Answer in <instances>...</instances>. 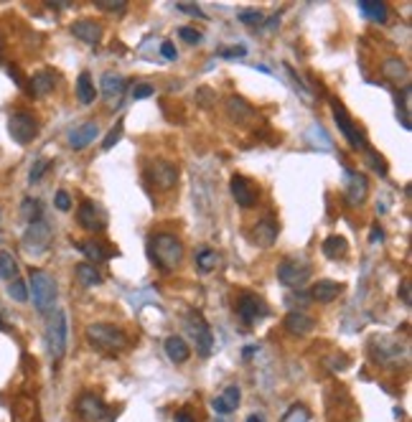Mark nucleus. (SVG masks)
I'll return each mask as SVG.
<instances>
[{
  "instance_id": "nucleus-1",
  "label": "nucleus",
  "mask_w": 412,
  "mask_h": 422,
  "mask_svg": "<svg viewBox=\"0 0 412 422\" xmlns=\"http://www.w3.org/2000/svg\"><path fill=\"white\" fill-rule=\"evenodd\" d=\"M67 343H69V318L67 310L53 308L49 310V321H46V349L51 356L53 364H59L67 354Z\"/></svg>"
},
{
  "instance_id": "nucleus-2",
  "label": "nucleus",
  "mask_w": 412,
  "mask_h": 422,
  "mask_svg": "<svg viewBox=\"0 0 412 422\" xmlns=\"http://www.w3.org/2000/svg\"><path fill=\"white\" fill-rule=\"evenodd\" d=\"M86 341L105 354H115L127 346V336L112 323H92V326H86Z\"/></svg>"
},
{
  "instance_id": "nucleus-3",
  "label": "nucleus",
  "mask_w": 412,
  "mask_h": 422,
  "mask_svg": "<svg viewBox=\"0 0 412 422\" xmlns=\"http://www.w3.org/2000/svg\"><path fill=\"white\" fill-rule=\"evenodd\" d=\"M150 252H153V260L158 262L163 270H176L184 262V242L176 235H155L150 239Z\"/></svg>"
},
{
  "instance_id": "nucleus-4",
  "label": "nucleus",
  "mask_w": 412,
  "mask_h": 422,
  "mask_svg": "<svg viewBox=\"0 0 412 422\" xmlns=\"http://www.w3.org/2000/svg\"><path fill=\"white\" fill-rule=\"evenodd\" d=\"M56 280L49 275L46 270H31V295H34L36 308L41 313H49L53 310V303H56Z\"/></svg>"
},
{
  "instance_id": "nucleus-5",
  "label": "nucleus",
  "mask_w": 412,
  "mask_h": 422,
  "mask_svg": "<svg viewBox=\"0 0 412 422\" xmlns=\"http://www.w3.org/2000/svg\"><path fill=\"white\" fill-rule=\"evenodd\" d=\"M313 275L311 262H306L303 257H285L278 265V280L285 288H303Z\"/></svg>"
},
{
  "instance_id": "nucleus-6",
  "label": "nucleus",
  "mask_w": 412,
  "mask_h": 422,
  "mask_svg": "<svg viewBox=\"0 0 412 422\" xmlns=\"http://www.w3.org/2000/svg\"><path fill=\"white\" fill-rule=\"evenodd\" d=\"M186 329H188V334H191L196 351H199L201 356H209V354H212V349H214V334H212V329H209V323H206V318L199 313V310H188V315H186Z\"/></svg>"
},
{
  "instance_id": "nucleus-7",
  "label": "nucleus",
  "mask_w": 412,
  "mask_h": 422,
  "mask_svg": "<svg viewBox=\"0 0 412 422\" xmlns=\"http://www.w3.org/2000/svg\"><path fill=\"white\" fill-rule=\"evenodd\" d=\"M51 227H49L46 219H39V221H31L26 229V235H23V252H28V255H44L49 249V244H51Z\"/></svg>"
},
{
  "instance_id": "nucleus-8",
  "label": "nucleus",
  "mask_w": 412,
  "mask_h": 422,
  "mask_svg": "<svg viewBox=\"0 0 412 422\" xmlns=\"http://www.w3.org/2000/svg\"><path fill=\"white\" fill-rule=\"evenodd\" d=\"M331 112H333V120L339 125V130L344 133V138L349 140V145L356 147V150H366V143H364V135L359 133V128L354 125V120L349 117L346 107L341 105L339 100H331Z\"/></svg>"
},
{
  "instance_id": "nucleus-9",
  "label": "nucleus",
  "mask_w": 412,
  "mask_h": 422,
  "mask_svg": "<svg viewBox=\"0 0 412 422\" xmlns=\"http://www.w3.org/2000/svg\"><path fill=\"white\" fill-rule=\"evenodd\" d=\"M8 133L18 145H28V143L36 140L39 135V122L26 112H15L11 120H8Z\"/></svg>"
},
{
  "instance_id": "nucleus-10",
  "label": "nucleus",
  "mask_w": 412,
  "mask_h": 422,
  "mask_svg": "<svg viewBox=\"0 0 412 422\" xmlns=\"http://www.w3.org/2000/svg\"><path fill=\"white\" fill-rule=\"evenodd\" d=\"M107 404L102 397H97L94 392H84V395H79V400H77V415L82 417L84 422H102L107 417Z\"/></svg>"
},
{
  "instance_id": "nucleus-11",
  "label": "nucleus",
  "mask_w": 412,
  "mask_h": 422,
  "mask_svg": "<svg viewBox=\"0 0 412 422\" xmlns=\"http://www.w3.org/2000/svg\"><path fill=\"white\" fill-rule=\"evenodd\" d=\"M237 315H240V321L245 326H255V323H259L267 315V305L259 301L257 295L245 293L240 298V303H237Z\"/></svg>"
},
{
  "instance_id": "nucleus-12",
  "label": "nucleus",
  "mask_w": 412,
  "mask_h": 422,
  "mask_svg": "<svg viewBox=\"0 0 412 422\" xmlns=\"http://www.w3.org/2000/svg\"><path fill=\"white\" fill-rule=\"evenodd\" d=\"M77 219H79V224L86 229V232H105L107 227V214L105 209L100 206V204L94 202H82L79 211H77Z\"/></svg>"
},
{
  "instance_id": "nucleus-13",
  "label": "nucleus",
  "mask_w": 412,
  "mask_h": 422,
  "mask_svg": "<svg viewBox=\"0 0 412 422\" xmlns=\"http://www.w3.org/2000/svg\"><path fill=\"white\" fill-rule=\"evenodd\" d=\"M229 191H232L237 206L252 209L255 204H257V196H259L257 186H255L250 178H245V176H232V181H229Z\"/></svg>"
},
{
  "instance_id": "nucleus-14",
  "label": "nucleus",
  "mask_w": 412,
  "mask_h": 422,
  "mask_svg": "<svg viewBox=\"0 0 412 422\" xmlns=\"http://www.w3.org/2000/svg\"><path fill=\"white\" fill-rule=\"evenodd\" d=\"M369 196V181L359 171H346V202L352 206H359Z\"/></svg>"
},
{
  "instance_id": "nucleus-15",
  "label": "nucleus",
  "mask_w": 412,
  "mask_h": 422,
  "mask_svg": "<svg viewBox=\"0 0 412 422\" xmlns=\"http://www.w3.org/2000/svg\"><path fill=\"white\" fill-rule=\"evenodd\" d=\"M150 178H153L155 186L160 188H173L176 181H179V166L176 163H168V161H158L150 166Z\"/></svg>"
},
{
  "instance_id": "nucleus-16",
  "label": "nucleus",
  "mask_w": 412,
  "mask_h": 422,
  "mask_svg": "<svg viewBox=\"0 0 412 422\" xmlns=\"http://www.w3.org/2000/svg\"><path fill=\"white\" fill-rule=\"evenodd\" d=\"M72 34L77 36L79 41H84V44H89V46H97L102 41V26L97 23V20H77V23H72Z\"/></svg>"
},
{
  "instance_id": "nucleus-17",
  "label": "nucleus",
  "mask_w": 412,
  "mask_h": 422,
  "mask_svg": "<svg viewBox=\"0 0 412 422\" xmlns=\"http://www.w3.org/2000/svg\"><path fill=\"white\" fill-rule=\"evenodd\" d=\"M240 402H242V389L232 384V387H226L224 392L214 400L212 407H214V412H219V415H232L234 409L240 407Z\"/></svg>"
},
{
  "instance_id": "nucleus-18",
  "label": "nucleus",
  "mask_w": 412,
  "mask_h": 422,
  "mask_svg": "<svg viewBox=\"0 0 412 422\" xmlns=\"http://www.w3.org/2000/svg\"><path fill=\"white\" fill-rule=\"evenodd\" d=\"M278 232L280 229L273 219H262L252 227V242L257 247H273L275 239H278Z\"/></svg>"
},
{
  "instance_id": "nucleus-19",
  "label": "nucleus",
  "mask_w": 412,
  "mask_h": 422,
  "mask_svg": "<svg viewBox=\"0 0 412 422\" xmlns=\"http://www.w3.org/2000/svg\"><path fill=\"white\" fill-rule=\"evenodd\" d=\"M100 87H102V97H105L107 102H112V100H117L122 92H125L127 79L122 77V74H117V72H107L105 77H102Z\"/></svg>"
},
{
  "instance_id": "nucleus-20",
  "label": "nucleus",
  "mask_w": 412,
  "mask_h": 422,
  "mask_svg": "<svg viewBox=\"0 0 412 422\" xmlns=\"http://www.w3.org/2000/svg\"><path fill=\"white\" fill-rule=\"evenodd\" d=\"M316 329V321L311 315H306L303 310H290L285 315V331H290L292 336H306Z\"/></svg>"
},
{
  "instance_id": "nucleus-21",
  "label": "nucleus",
  "mask_w": 412,
  "mask_h": 422,
  "mask_svg": "<svg viewBox=\"0 0 412 422\" xmlns=\"http://www.w3.org/2000/svg\"><path fill=\"white\" fill-rule=\"evenodd\" d=\"M97 135H100V125L89 120V122H84V125H79V128L69 135V145H72L74 150H82V147H86L89 143H94Z\"/></svg>"
},
{
  "instance_id": "nucleus-22",
  "label": "nucleus",
  "mask_w": 412,
  "mask_h": 422,
  "mask_svg": "<svg viewBox=\"0 0 412 422\" xmlns=\"http://www.w3.org/2000/svg\"><path fill=\"white\" fill-rule=\"evenodd\" d=\"M166 354L173 364H184L188 362V356H191V349H188V343L181 338V336H168L166 338Z\"/></svg>"
},
{
  "instance_id": "nucleus-23",
  "label": "nucleus",
  "mask_w": 412,
  "mask_h": 422,
  "mask_svg": "<svg viewBox=\"0 0 412 422\" xmlns=\"http://www.w3.org/2000/svg\"><path fill=\"white\" fill-rule=\"evenodd\" d=\"M339 293H341V285H339V282H333V280H318L311 288V298H313V301H318V303L336 301V298H339Z\"/></svg>"
},
{
  "instance_id": "nucleus-24",
  "label": "nucleus",
  "mask_w": 412,
  "mask_h": 422,
  "mask_svg": "<svg viewBox=\"0 0 412 422\" xmlns=\"http://www.w3.org/2000/svg\"><path fill=\"white\" fill-rule=\"evenodd\" d=\"M53 84H56V77L44 69V72H36L34 77H31V89H28V92L34 94V97H46L53 89Z\"/></svg>"
},
{
  "instance_id": "nucleus-25",
  "label": "nucleus",
  "mask_w": 412,
  "mask_h": 422,
  "mask_svg": "<svg viewBox=\"0 0 412 422\" xmlns=\"http://www.w3.org/2000/svg\"><path fill=\"white\" fill-rule=\"evenodd\" d=\"M382 74H385L387 79L394 81V84H399V81L407 79V74H410V69H407V64L402 59H397V56H392V59H387L385 64H382Z\"/></svg>"
},
{
  "instance_id": "nucleus-26",
  "label": "nucleus",
  "mask_w": 412,
  "mask_h": 422,
  "mask_svg": "<svg viewBox=\"0 0 412 422\" xmlns=\"http://www.w3.org/2000/svg\"><path fill=\"white\" fill-rule=\"evenodd\" d=\"M359 11L374 23H387V6L382 0H359Z\"/></svg>"
},
{
  "instance_id": "nucleus-27",
  "label": "nucleus",
  "mask_w": 412,
  "mask_h": 422,
  "mask_svg": "<svg viewBox=\"0 0 412 422\" xmlns=\"http://www.w3.org/2000/svg\"><path fill=\"white\" fill-rule=\"evenodd\" d=\"M226 110H229V114H232V120H237V122L250 120V117L255 114V110L250 107V105H247L242 97H234V94L229 97V100H226Z\"/></svg>"
},
{
  "instance_id": "nucleus-28",
  "label": "nucleus",
  "mask_w": 412,
  "mask_h": 422,
  "mask_svg": "<svg viewBox=\"0 0 412 422\" xmlns=\"http://www.w3.org/2000/svg\"><path fill=\"white\" fill-rule=\"evenodd\" d=\"M74 275H77V280H79L84 288H94V285H100L102 282V275L94 270V265H89V262L77 265V268H74Z\"/></svg>"
},
{
  "instance_id": "nucleus-29",
  "label": "nucleus",
  "mask_w": 412,
  "mask_h": 422,
  "mask_svg": "<svg viewBox=\"0 0 412 422\" xmlns=\"http://www.w3.org/2000/svg\"><path fill=\"white\" fill-rule=\"evenodd\" d=\"M77 97H79L82 105H92L94 97H97V92H94V81L86 72H82L79 79H77Z\"/></svg>"
},
{
  "instance_id": "nucleus-30",
  "label": "nucleus",
  "mask_w": 412,
  "mask_h": 422,
  "mask_svg": "<svg viewBox=\"0 0 412 422\" xmlns=\"http://www.w3.org/2000/svg\"><path fill=\"white\" fill-rule=\"evenodd\" d=\"M0 277L8 282H13L18 277V262L8 249H0Z\"/></svg>"
},
{
  "instance_id": "nucleus-31",
  "label": "nucleus",
  "mask_w": 412,
  "mask_h": 422,
  "mask_svg": "<svg viewBox=\"0 0 412 422\" xmlns=\"http://www.w3.org/2000/svg\"><path fill=\"white\" fill-rule=\"evenodd\" d=\"M323 255L328 257V260H339V257L346 255V239L339 235H331L323 239Z\"/></svg>"
},
{
  "instance_id": "nucleus-32",
  "label": "nucleus",
  "mask_w": 412,
  "mask_h": 422,
  "mask_svg": "<svg viewBox=\"0 0 412 422\" xmlns=\"http://www.w3.org/2000/svg\"><path fill=\"white\" fill-rule=\"evenodd\" d=\"M217 262H219V255H217V249L212 247H201L196 252V265H199L201 272H212L217 268Z\"/></svg>"
},
{
  "instance_id": "nucleus-33",
  "label": "nucleus",
  "mask_w": 412,
  "mask_h": 422,
  "mask_svg": "<svg viewBox=\"0 0 412 422\" xmlns=\"http://www.w3.org/2000/svg\"><path fill=\"white\" fill-rule=\"evenodd\" d=\"M77 247L82 249V252H84L86 257H89V260L92 262H102V260H107V252H105V247H102V244H97V242H92V239H86V242H77Z\"/></svg>"
},
{
  "instance_id": "nucleus-34",
  "label": "nucleus",
  "mask_w": 412,
  "mask_h": 422,
  "mask_svg": "<svg viewBox=\"0 0 412 422\" xmlns=\"http://www.w3.org/2000/svg\"><path fill=\"white\" fill-rule=\"evenodd\" d=\"M8 295H11L13 301H18V303H26V301H28V288H26V282L15 277V280L11 282V285H8Z\"/></svg>"
},
{
  "instance_id": "nucleus-35",
  "label": "nucleus",
  "mask_w": 412,
  "mask_h": 422,
  "mask_svg": "<svg viewBox=\"0 0 412 422\" xmlns=\"http://www.w3.org/2000/svg\"><path fill=\"white\" fill-rule=\"evenodd\" d=\"M94 6L105 13H122L127 8V0H94Z\"/></svg>"
},
{
  "instance_id": "nucleus-36",
  "label": "nucleus",
  "mask_w": 412,
  "mask_h": 422,
  "mask_svg": "<svg viewBox=\"0 0 412 422\" xmlns=\"http://www.w3.org/2000/svg\"><path fill=\"white\" fill-rule=\"evenodd\" d=\"M20 209H23V216L28 219V224L41 219V204L36 199H26V202L20 204Z\"/></svg>"
},
{
  "instance_id": "nucleus-37",
  "label": "nucleus",
  "mask_w": 412,
  "mask_h": 422,
  "mask_svg": "<svg viewBox=\"0 0 412 422\" xmlns=\"http://www.w3.org/2000/svg\"><path fill=\"white\" fill-rule=\"evenodd\" d=\"M122 138V120H117V125H115L110 133H107L105 143H102V150H112L115 145H117V140Z\"/></svg>"
},
{
  "instance_id": "nucleus-38",
  "label": "nucleus",
  "mask_w": 412,
  "mask_h": 422,
  "mask_svg": "<svg viewBox=\"0 0 412 422\" xmlns=\"http://www.w3.org/2000/svg\"><path fill=\"white\" fill-rule=\"evenodd\" d=\"M51 166V161H46V158H39V161L34 163V168H31V173H28V181L36 183L41 178V176L46 173V168Z\"/></svg>"
},
{
  "instance_id": "nucleus-39",
  "label": "nucleus",
  "mask_w": 412,
  "mask_h": 422,
  "mask_svg": "<svg viewBox=\"0 0 412 422\" xmlns=\"http://www.w3.org/2000/svg\"><path fill=\"white\" fill-rule=\"evenodd\" d=\"M237 18H240L242 23H247V26H257V23H262V18H265V15L259 13V11H240V13H237Z\"/></svg>"
},
{
  "instance_id": "nucleus-40",
  "label": "nucleus",
  "mask_w": 412,
  "mask_h": 422,
  "mask_svg": "<svg viewBox=\"0 0 412 422\" xmlns=\"http://www.w3.org/2000/svg\"><path fill=\"white\" fill-rule=\"evenodd\" d=\"M176 11H181V13H186V15H193V18H206V13L196 6V3H176Z\"/></svg>"
},
{
  "instance_id": "nucleus-41",
  "label": "nucleus",
  "mask_w": 412,
  "mask_h": 422,
  "mask_svg": "<svg viewBox=\"0 0 412 422\" xmlns=\"http://www.w3.org/2000/svg\"><path fill=\"white\" fill-rule=\"evenodd\" d=\"M53 204H56V209L59 211H69L72 209V199H69V194L61 188V191H56V196H53Z\"/></svg>"
},
{
  "instance_id": "nucleus-42",
  "label": "nucleus",
  "mask_w": 412,
  "mask_h": 422,
  "mask_svg": "<svg viewBox=\"0 0 412 422\" xmlns=\"http://www.w3.org/2000/svg\"><path fill=\"white\" fill-rule=\"evenodd\" d=\"M366 161L372 163V168L377 171L379 176H387V166H385V161L382 158H377V153H372V150H366Z\"/></svg>"
},
{
  "instance_id": "nucleus-43",
  "label": "nucleus",
  "mask_w": 412,
  "mask_h": 422,
  "mask_svg": "<svg viewBox=\"0 0 412 422\" xmlns=\"http://www.w3.org/2000/svg\"><path fill=\"white\" fill-rule=\"evenodd\" d=\"M219 56H224V59H242V56H247V48H245V46H237V48H221Z\"/></svg>"
},
{
  "instance_id": "nucleus-44",
  "label": "nucleus",
  "mask_w": 412,
  "mask_h": 422,
  "mask_svg": "<svg viewBox=\"0 0 412 422\" xmlns=\"http://www.w3.org/2000/svg\"><path fill=\"white\" fill-rule=\"evenodd\" d=\"M155 89L150 87V84H138V87L133 89V100H148L150 94H153Z\"/></svg>"
},
{
  "instance_id": "nucleus-45",
  "label": "nucleus",
  "mask_w": 412,
  "mask_h": 422,
  "mask_svg": "<svg viewBox=\"0 0 412 422\" xmlns=\"http://www.w3.org/2000/svg\"><path fill=\"white\" fill-rule=\"evenodd\" d=\"M179 36L184 41H188V44H199V41H201V34H199V31H193V28H181Z\"/></svg>"
},
{
  "instance_id": "nucleus-46",
  "label": "nucleus",
  "mask_w": 412,
  "mask_h": 422,
  "mask_svg": "<svg viewBox=\"0 0 412 422\" xmlns=\"http://www.w3.org/2000/svg\"><path fill=\"white\" fill-rule=\"evenodd\" d=\"M399 298H402V303L405 305H410V280H402V285H399Z\"/></svg>"
},
{
  "instance_id": "nucleus-47",
  "label": "nucleus",
  "mask_w": 412,
  "mask_h": 422,
  "mask_svg": "<svg viewBox=\"0 0 412 422\" xmlns=\"http://www.w3.org/2000/svg\"><path fill=\"white\" fill-rule=\"evenodd\" d=\"M160 51H163V56H166V59H176V48H173V44L171 41H166V44H163V46H160Z\"/></svg>"
},
{
  "instance_id": "nucleus-48",
  "label": "nucleus",
  "mask_w": 412,
  "mask_h": 422,
  "mask_svg": "<svg viewBox=\"0 0 412 422\" xmlns=\"http://www.w3.org/2000/svg\"><path fill=\"white\" fill-rule=\"evenodd\" d=\"M46 6H49V8H59V11H61V8H69L72 3H69V0H56V3H53V0H49Z\"/></svg>"
},
{
  "instance_id": "nucleus-49",
  "label": "nucleus",
  "mask_w": 412,
  "mask_h": 422,
  "mask_svg": "<svg viewBox=\"0 0 412 422\" xmlns=\"http://www.w3.org/2000/svg\"><path fill=\"white\" fill-rule=\"evenodd\" d=\"M176 422H193V417L188 415V412H179V415H176Z\"/></svg>"
},
{
  "instance_id": "nucleus-50",
  "label": "nucleus",
  "mask_w": 412,
  "mask_h": 422,
  "mask_svg": "<svg viewBox=\"0 0 412 422\" xmlns=\"http://www.w3.org/2000/svg\"><path fill=\"white\" fill-rule=\"evenodd\" d=\"M377 239H382V232H379V227H374V232H372V237H369V242H377Z\"/></svg>"
},
{
  "instance_id": "nucleus-51",
  "label": "nucleus",
  "mask_w": 412,
  "mask_h": 422,
  "mask_svg": "<svg viewBox=\"0 0 412 422\" xmlns=\"http://www.w3.org/2000/svg\"><path fill=\"white\" fill-rule=\"evenodd\" d=\"M255 351H257V349H255V346H247V349H245V359H250V356H252Z\"/></svg>"
},
{
  "instance_id": "nucleus-52",
  "label": "nucleus",
  "mask_w": 412,
  "mask_h": 422,
  "mask_svg": "<svg viewBox=\"0 0 412 422\" xmlns=\"http://www.w3.org/2000/svg\"><path fill=\"white\" fill-rule=\"evenodd\" d=\"M247 422H262V420H259V417H255V415H252V417H247Z\"/></svg>"
},
{
  "instance_id": "nucleus-53",
  "label": "nucleus",
  "mask_w": 412,
  "mask_h": 422,
  "mask_svg": "<svg viewBox=\"0 0 412 422\" xmlns=\"http://www.w3.org/2000/svg\"><path fill=\"white\" fill-rule=\"evenodd\" d=\"M0 51H3V41H0Z\"/></svg>"
},
{
  "instance_id": "nucleus-54",
  "label": "nucleus",
  "mask_w": 412,
  "mask_h": 422,
  "mask_svg": "<svg viewBox=\"0 0 412 422\" xmlns=\"http://www.w3.org/2000/svg\"><path fill=\"white\" fill-rule=\"evenodd\" d=\"M217 422H221V420H217Z\"/></svg>"
}]
</instances>
